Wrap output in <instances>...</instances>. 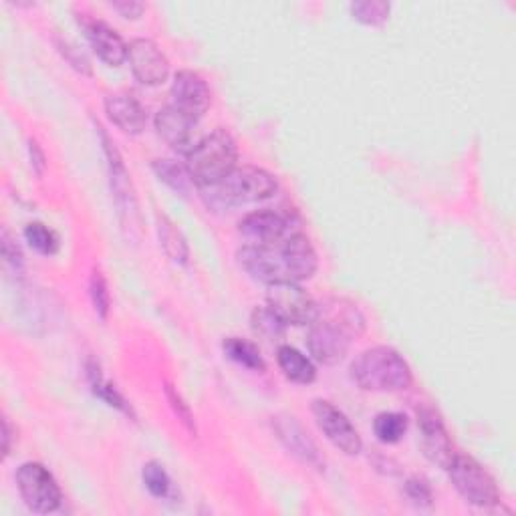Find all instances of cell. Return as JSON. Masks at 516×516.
I'll list each match as a JSON object with an SVG mask.
<instances>
[{
	"instance_id": "6da1fadb",
	"label": "cell",
	"mask_w": 516,
	"mask_h": 516,
	"mask_svg": "<svg viewBox=\"0 0 516 516\" xmlns=\"http://www.w3.org/2000/svg\"><path fill=\"white\" fill-rule=\"evenodd\" d=\"M236 258L250 279L267 287L309 281L319 269L317 250L303 232H293L269 244H244L236 252Z\"/></svg>"
},
{
	"instance_id": "7a4b0ae2",
	"label": "cell",
	"mask_w": 516,
	"mask_h": 516,
	"mask_svg": "<svg viewBox=\"0 0 516 516\" xmlns=\"http://www.w3.org/2000/svg\"><path fill=\"white\" fill-rule=\"evenodd\" d=\"M365 325V317L353 301L329 297L317 303V317L309 325V353L321 365H339L347 357L353 341L365 333Z\"/></svg>"
},
{
	"instance_id": "3957f363",
	"label": "cell",
	"mask_w": 516,
	"mask_h": 516,
	"mask_svg": "<svg viewBox=\"0 0 516 516\" xmlns=\"http://www.w3.org/2000/svg\"><path fill=\"white\" fill-rule=\"evenodd\" d=\"M353 383L363 392L398 394L414 383V373L406 357L387 345H375L361 351L349 367Z\"/></svg>"
},
{
	"instance_id": "277c9868",
	"label": "cell",
	"mask_w": 516,
	"mask_h": 516,
	"mask_svg": "<svg viewBox=\"0 0 516 516\" xmlns=\"http://www.w3.org/2000/svg\"><path fill=\"white\" fill-rule=\"evenodd\" d=\"M198 190L208 208L230 210L236 206L271 200L279 192V182L271 172L258 166H236L218 184Z\"/></svg>"
},
{
	"instance_id": "5b68a950",
	"label": "cell",
	"mask_w": 516,
	"mask_h": 516,
	"mask_svg": "<svg viewBox=\"0 0 516 516\" xmlns=\"http://www.w3.org/2000/svg\"><path fill=\"white\" fill-rule=\"evenodd\" d=\"M238 162V146L228 129H214L194 150L186 156V168L190 170L198 188L218 184L224 180Z\"/></svg>"
},
{
	"instance_id": "8992f818",
	"label": "cell",
	"mask_w": 516,
	"mask_h": 516,
	"mask_svg": "<svg viewBox=\"0 0 516 516\" xmlns=\"http://www.w3.org/2000/svg\"><path fill=\"white\" fill-rule=\"evenodd\" d=\"M450 482L458 490V494L472 506L490 508L500 502V492L492 474L472 456L454 454L450 464L446 466Z\"/></svg>"
},
{
	"instance_id": "52a82bcc",
	"label": "cell",
	"mask_w": 516,
	"mask_h": 516,
	"mask_svg": "<svg viewBox=\"0 0 516 516\" xmlns=\"http://www.w3.org/2000/svg\"><path fill=\"white\" fill-rule=\"evenodd\" d=\"M17 488L27 508L39 514L55 512L63 502L59 482L41 462H25L19 466Z\"/></svg>"
},
{
	"instance_id": "ba28073f",
	"label": "cell",
	"mask_w": 516,
	"mask_h": 516,
	"mask_svg": "<svg viewBox=\"0 0 516 516\" xmlns=\"http://www.w3.org/2000/svg\"><path fill=\"white\" fill-rule=\"evenodd\" d=\"M267 307L285 325H311L317 317V301L299 283L269 285Z\"/></svg>"
},
{
	"instance_id": "9c48e42d",
	"label": "cell",
	"mask_w": 516,
	"mask_h": 516,
	"mask_svg": "<svg viewBox=\"0 0 516 516\" xmlns=\"http://www.w3.org/2000/svg\"><path fill=\"white\" fill-rule=\"evenodd\" d=\"M313 418L325 438L345 456H359L363 450V440L351 420L331 402L313 400L311 404Z\"/></svg>"
},
{
	"instance_id": "30bf717a",
	"label": "cell",
	"mask_w": 516,
	"mask_h": 516,
	"mask_svg": "<svg viewBox=\"0 0 516 516\" xmlns=\"http://www.w3.org/2000/svg\"><path fill=\"white\" fill-rule=\"evenodd\" d=\"M127 63L134 77L146 87H158L170 77V61L152 39H134L127 45Z\"/></svg>"
},
{
	"instance_id": "8fae6325",
	"label": "cell",
	"mask_w": 516,
	"mask_h": 516,
	"mask_svg": "<svg viewBox=\"0 0 516 516\" xmlns=\"http://www.w3.org/2000/svg\"><path fill=\"white\" fill-rule=\"evenodd\" d=\"M99 138L103 144V154L107 158V170H109V184H111V192L115 196L119 214L129 220L132 224L138 216V202H136V192L132 186V178H129V172L123 164V158L119 154V150L115 148V144L109 140V136L103 132V127H99Z\"/></svg>"
},
{
	"instance_id": "7c38bea8",
	"label": "cell",
	"mask_w": 516,
	"mask_h": 516,
	"mask_svg": "<svg viewBox=\"0 0 516 516\" xmlns=\"http://www.w3.org/2000/svg\"><path fill=\"white\" fill-rule=\"evenodd\" d=\"M418 418V430H420V446L424 456L446 470L450 460L454 458V446L450 440V434L444 426V420L432 406H422L416 412Z\"/></svg>"
},
{
	"instance_id": "4fadbf2b",
	"label": "cell",
	"mask_w": 516,
	"mask_h": 516,
	"mask_svg": "<svg viewBox=\"0 0 516 516\" xmlns=\"http://www.w3.org/2000/svg\"><path fill=\"white\" fill-rule=\"evenodd\" d=\"M172 105L182 113L200 121L212 105V91L206 79L190 69L178 71L172 81Z\"/></svg>"
},
{
	"instance_id": "5bb4252c",
	"label": "cell",
	"mask_w": 516,
	"mask_h": 516,
	"mask_svg": "<svg viewBox=\"0 0 516 516\" xmlns=\"http://www.w3.org/2000/svg\"><path fill=\"white\" fill-rule=\"evenodd\" d=\"M77 23L83 29L93 53L105 65L119 67L123 61H127V45L111 25L87 13H77Z\"/></svg>"
},
{
	"instance_id": "9a60e30c",
	"label": "cell",
	"mask_w": 516,
	"mask_h": 516,
	"mask_svg": "<svg viewBox=\"0 0 516 516\" xmlns=\"http://www.w3.org/2000/svg\"><path fill=\"white\" fill-rule=\"evenodd\" d=\"M273 432L277 434L279 442L303 464H309L317 470L325 468V458L319 452L313 438L307 434V430L299 424L297 418L281 414L273 418Z\"/></svg>"
},
{
	"instance_id": "2e32d148",
	"label": "cell",
	"mask_w": 516,
	"mask_h": 516,
	"mask_svg": "<svg viewBox=\"0 0 516 516\" xmlns=\"http://www.w3.org/2000/svg\"><path fill=\"white\" fill-rule=\"evenodd\" d=\"M291 224V216L265 208L246 214L238 222V232L248 240V244H269L293 234Z\"/></svg>"
},
{
	"instance_id": "e0dca14e",
	"label": "cell",
	"mask_w": 516,
	"mask_h": 516,
	"mask_svg": "<svg viewBox=\"0 0 516 516\" xmlns=\"http://www.w3.org/2000/svg\"><path fill=\"white\" fill-rule=\"evenodd\" d=\"M198 121L174 105H166L156 115V132L158 136L176 152L190 154L198 142H194V132Z\"/></svg>"
},
{
	"instance_id": "ac0fdd59",
	"label": "cell",
	"mask_w": 516,
	"mask_h": 516,
	"mask_svg": "<svg viewBox=\"0 0 516 516\" xmlns=\"http://www.w3.org/2000/svg\"><path fill=\"white\" fill-rule=\"evenodd\" d=\"M105 113L109 121L127 136H140L146 123V107L132 93H111L105 97Z\"/></svg>"
},
{
	"instance_id": "d6986e66",
	"label": "cell",
	"mask_w": 516,
	"mask_h": 516,
	"mask_svg": "<svg viewBox=\"0 0 516 516\" xmlns=\"http://www.w3.org/2000/svg\"><path fill=\"white\" fill-rule=\"evenodd\" d=\"M277 363L283 375L299 385H309L317 379L315 363L293 345H281L277 349Z\"/></svg>"
},
{
	"instance_id": "ffe728a7",
	"label": "cell",
	"mask_w": 516,
	"mask_h": 516,
	"mask_svg": "<svg viewBox=\"0 0 516 516\" xmlns=\"http://www.w3.org/2000/svg\"><path fill=\"white\" fill-rule=\"evenodd\" d=\"M156 228H158V238L160 246L166 252L172 263L186 267L190 263V246L182 230L164 214H158L156 218Z\"/></svg>"
},
{
	"instance_id": "44dd1931",
	"label": "cell",
	"mask_w": 516,
	"mask_h": 516,
	"mask_svg": "<svg viewBox=\"0 0 516 516\" xmlns=\"http://www.w3.org/2000/svg\"><path fill=\"white\" fill-rule=\"evenodd\" d=\"M152 170L160 182H164L170 190H174L182 198H190L194 194V190L198 188L190 170L174 160H168V158L154 160Z\"/></svg>"
},
{
	"instance_id": "7402d4cb",
	"label": "cell",
	"mask_w": 516,
	"mask_h": 516,
	"mask_svg": "<svg viewBox=\"0 0 516 516\" xmlns=\"http://www.w3.org/2000/svg\"><path fill=\"white\" fill-rule=\"evenodd\" d=\"M87 371H89L91 392H93L97 398H101L107 406L115 408L117 412L125 414L127 418L136 420V412H134L132 404H129V402H127V400L117 392V387H115L113 383H109V381H105V379L101 377V369H99V365L91 361V363H89V367H87Z\"/></svg>"
},
{
	"instance_id": "603a6c76",
	"label": "cell",
	"mask_w": 516,
	"mask_h": 516,
	"mask_svg": "<svg viewBox=\"0 0 516 516\" xmlns=\"http://www.w3.org/2000/svg\"><path fill=\"white\" fill-rule=\"evenodd\" d=\"M222 351L228 359H232L234 363L250 369V371H258L263 373L267 369V363L261 355V349H258L254 343L240 339V337H228L222 343Z\"/></svg>"
},
{
	"instance_id": "cb8c5ba5",
	"label": "cell",
	"mask_w": 516,
	"mask_h": 516,
	"mask_svg": "<svg viewBox=\"0 0 516 516\" xmlns=\"http://www.w3.org/2000/svg\"><path fill=\"white\" fill-rule=\"evenodd\" d=\"M408 418L400 412H381L373 420V434L381 444H398L408 432Z\"/></svg>"
},
{
	"instance_id": "d4e9b609",
	"label": "cell",
	"mask_w": 516,
	"mask_h": 516,
	"mask_svg": "<svg viewBox=\"0 0 516 516\" xmlns=\"http://www.w3.org/2000/svg\"><path fill=\"white\" fill-rule=\"evenodd\" d=\"M351 17L367 27H381L390 21L392 7L390 3H383V0H359L349 7Z\"/></svg>"
},
{
	"instance_id": "484cf974",
	"label": "cell",
	"mask_w": 516,
	"mask_h": 516,
	"mask_svg": "<svg viewBox=\"0 0 516 516\" xmlns=\"http://www.w3.org/2000/svg\"><path fill=\"white\" fill-rule=\"evenodd\" d=\"M23 234H25V240L29 242V246L35 252H39L43 256H53V254L59 252V246H61L59 236L47 224H43V222H29L25 226Z\"/></svg>"
},
{
	"instance_id": "4316f807",
	"label": "cell",
	"mask_w": 516,
	"mask_h": 516,
	"mask_svg": "<svg viewBox=\"0 0 516 516\" xmlns=\"http://www.w3.org/2000/svg\"><path fill=\"white\" fill-rule=\"evenodd\" d=\"M252 331L267 341H279L285 337L287 325L269 309V307H256L250 317Z\"/></svg>"
},
{
	"instance_id": "83f0119b",
	"label": "cell",
	"mask_w": 516,
	"mask_h": 516,
	"mask_svg": "<svg viewBox=\"0 0 516 516\" xmlns=\"http://www.w3.org/2000/svg\"><path fill=\"white\" fill-rule=\"evenodd\" d=\"M89 297L93 303V309L101 321H107L109 311H111V295L107 287V279L99 269H93L91 279H89Z\"/></svg>"
},
{
	"instance_id": "f1b7e54d",
	"label": "cell",
	"mask_w": 516,
	"mask_h": 516,
	"mask_svg": "<svg viewBox=\"0 0 516 516\" xmlns=\"http://www.w3.org/2000/svg\"><path fill=\"white\" fill-rule=\"evenodd\" d=\"M164 394H166V400H168V404H170V408H172V412L176 414V418L182 422V426L190 432V434H194L196 436V418H194V412H192V408H190V404H186V400H184V396L178 392V387L176 385H172L170 381H166L164 383Z\"/></svg>"
},
{
	"instance_id": "f546056e",
	"label": "cell",
	"mask_w": 516,
	"mask_h": 516,
	"mask_svg": "<svg viewBox=\"0 0 516 516\" xmlns=\"http://www.w3.org/2000/svg\"><path fill=\"white\" fill-rule=\"evenodd\" d=\"M142 478H144V484H146V488L150 490L152 496H156V498H166V496L170 494L172 480H170L166 468H164L160 462H148V464L144 466Z\"/></svg>"
},
{
	"instance_id": "4dcf8cb0",
	"label": "cell",
	"mask_w": 516,
	"mask_h": 516,
	"mask_svg": "<svg viewBox=\"0 0 516 516\" xmlns=\"http://www.w3.org/2000/svg\"><path fill=\"white\" fill-rule=\"evenodd\" d=\"M55 45H57V51L63 55V59H65L75 71H79V73H83V75H91V73H93L89 59H87V57L81 53V49L75 47L71 41H67V39H63V37H55Z\"/></svg>"
},
{
	"instance_id": "1f68e13d",
	"label": "cell",
	"mask_w": 516,
	"mask_h": 516,
	"mask_svg": "<svg viewBox=\"0 0 516 516\" xmlns=\"http://www.w3.org/2000/svg\"><path fill=\"white\" fill-rule=\"evenodd\" d=\"M0 242H3L5 265L9 269H13L17 275H23L25 273V256H23L21 246L13 238V234L9 230H3V238H0Z\"/></svg>"
},
{
	"instance_id": "d6a6232c",
	"label": "cell",
	"mask_w": 516,
	"mask_h": 516,
	"mask_svg": "<svg viewBox=\"0 0 516 516\" xmlns=\"http://www.w3.org/2000/svg\"><path fill=\"white\" fill-rule=\"evenodd\" d=\"M408 498L420 506H432L434 502V492H432V486L426 478H420V476H414L410 480H406V486H404Z\"/></svg>"
},
{
	"instance_id": "836d02e7",
	"label": "cell",
	"mask_w": 516,
	"mask_h": 516,
	"mask_svg": "<svg viewBox=\"0 0 516 516\" xmlns=\"http://www.w3.org/2000/svg\"><path fill=\"white\" fill-rule=\"evenodd\" d=\"M111 9L115 13H119L123 19H140L146 11L144 3H138V0H121V3H111Z\"/></svg>"
},
{
	"instance_id": "e575fe53",
	"label": "cell",
	"mask_w": 516,
	"mask_h": 516,
	"mask_svg": "<svg viewBox=\"0 0 516 516\" xmlns=\"http://www.w3.org/2000/svg\"><path fill=\"white\" fill-rule=\"evenodd\" d=\"M29 154H31V166L37 172V176H43L45 168H47V160H45V152L41 150L37 140L29 142Z\"/></svg>"
},
{
	"instance_id": "d590c367",
	"label": "cell",
	"mask_w": 516,
	"mask_h": 516,
	"mask_svg": "<svg viewBox=\"0 0 516 516\" xmlns=\"http://www.w3.org/2000/svg\"><path fill=\"white\" fill-rule=\"evenodd\" d=\"M11 442H13V428L9 418H3V456L5 458L11 454Z\"/></svg>"
}]
</instances>
